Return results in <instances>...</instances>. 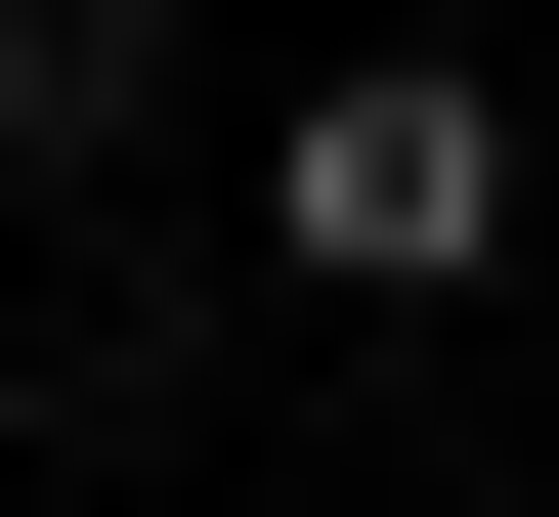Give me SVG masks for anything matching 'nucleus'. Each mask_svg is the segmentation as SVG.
I'll return each mask as SVG.
<instances>
[{
	"instance_id": "nucleus-1",
	"label": "nucleus",
	"mask_w": 559,
	"mask_h": 517,
	"mask_svg": "<svg viewBox=\"0 0 559 517\" xmlns=\"http://www.w3.org/2000/svg\"><path fill=\"white\" fill-rule=\"evenodd\" d=\"M259 259H301V302H474V259H516V86H474V44H345V86L259 130Z\"/></svg>"
},
{
	"instance_id": "nucleus-2",
	"label": "nucleus",
	"mask_w": 559,
	"mask_h": 517,
	"mask_svg": "<svg viewBox=\"0 0 559 517\" xmlns=\"http://www.w3.org/2000/svg\"><path fill=\"white\" fill-rule=\"evenodd\" d=\"M130 86H173L130 0H0V173H130Z\"/></svg>"
}]
</instances>
